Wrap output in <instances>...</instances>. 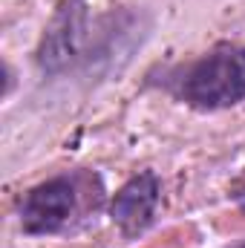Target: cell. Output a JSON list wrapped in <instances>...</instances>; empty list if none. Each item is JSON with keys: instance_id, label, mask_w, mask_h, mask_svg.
<instances>
[{"instance_id": "6da1fadb", "label": "cell", "mask_w": 245, "mask_h": 248, "mask_svg": "<svg viewBox=\"0 0 245 248\" xmlns=\"http://www.w3.org/2000/svg\"><path fill=\"white\" fill-rule=\"evenodd\" d=\"M173 95L193 110H228L245 101V49L234 44L214 46L202 58L184 63L170 78Z\"/></svg>"}, {"instance_id": "7a4b0ae2", "label": "cell", "mask_w": 245, "mask_h": 248, "mask_svg": "<svg viewBox=\"0 0 245 248\" xmlns=\"http://www.w3.org/2000/svg\"><path fill=\"white\" fill-rule=\"evenodd\" d=\"M92 23H90V6L87 0H63L49 20L41 46H38V69L49 78H58L63 72H72L75 66L87 63L92 46Z\"/></svg>"}, {"instance_id": "3957f363", "label": "cell", "mask_w": 245, "mask_h": 248, "mask_svg": "<svg viewBox=\"0 0 245 248\" xmlns=\"http://www.w3.org/2000/svg\"><path fill=\"white\" fill-rule=\"evenodd\" d=\"M78 208V190L69 176H52L20 199V228L32 237L58 234Z\"/></svg>"}, {"instance_id": "277c9868", "label": "cell", "mask_w": 245, "mask_h": 248, "mask_svg": "<svg viewBox=\"0 0 245 248\" xmlns=\"http://www.w3.org/2000/svg\"><path fill=\"white\" fill-rule=\"evenodd\" d=\"M162 199V185L153 170H144L119 187L110 202V219L119 225L124 237H138L153 225L156 208Z\"/></svg>"}, {"instance_id": "5b68a950", "label": "cell", "mask_w": 245, "mask_h": 248, "mask_svg": "<svg viewBox=\"0 0 245 248\" xmlns=\"http://www.w3.org/2000/svg\"><path fill=\"white\" fill-rule=\"evenodd\" d=\"M234 248H245V243H240V246H234Z\"/></svg>"}]
</instances>
